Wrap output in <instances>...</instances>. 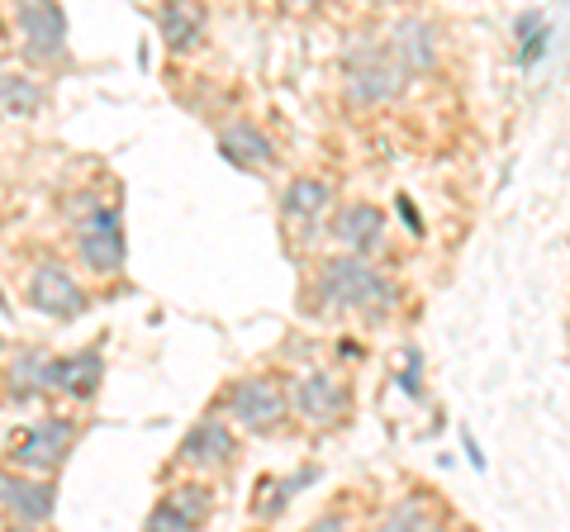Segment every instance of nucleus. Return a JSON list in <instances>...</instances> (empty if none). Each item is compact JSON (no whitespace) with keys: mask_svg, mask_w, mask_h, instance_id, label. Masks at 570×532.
<instances>
[{"mask_svg":"<svg viewBox=\"0 0 570 532\" xmlns=\"http://www.w3.org/2000/svg\"><path fill=\"white\" fill-rule=\"evenodd\" d=\"M314 295L324 309L371 314V318H385V309L395 305V286L366 257H352V253L324 257V266L314 272Z\"/></svg>","mask_w":570,"mask_h":532,"instance_id":"1","label":"nucleus"},{"mask_svg":"<svg viewBox=\"0 0 570 532\" xmlns=\"http://www.w3.org/2000/svg\"><path fill=\"white\" fill-rule=\"evenodd\" d=\"M343 77L352 105H390L404 96L409 72L395 62V52L381 39H352L343 52Z\"/></svg>","mask_w":570,"mask_h":532,"instance_id":"2","label":"nucleus"},{"mask_svg":"<svg viewBox=\"0 0 570 532\" xmlns=\"http://www.w3.org/2000/svg\"><path fill=\"white\" fill-rule=\"evenodd\" d=\"M77 447V423L71 418H39L29 423L24 437L10 447V466L33 481H52L62 471V461Z\"/></svg>","mask_w":570,"mask_h":532,"instance_id":"3","label":"nucleus"},{"mask_svg":"<svg viewBox=\"0 0 570 532\" xmlns=\"http://www.w3.org/2000/svg\"><path fill=\"white\" fill-rule=\"evenodd\" d=\"M224 410L247 433H276L285 423V410H291V395H285V385L276 376H253L228 390Z\"/></svg>","mask_w":570,"mask_h":532,"instance_id":"4","label":"nucleus"},{"mask_svg":"<svg viewBox=\"0 0 570 532\" xmlns=\"http://www.w3.org/2000/svg\"><path fill=\"white\" fill-rule=\"evenodd\" d=\"M124 219H119V209L115 205H96L91 209V219H81L77 228V257L86 272H96V276H115L124 272Z\"/></svg>","mask_w":570,"mask_h":532,"instance_id":"5","label":"nucleus"},{"mask_svg":"<svg viewBox=\"0 0 570 532\" xmlns=\"http://www.w3.org/2000/svg\"><path fill=\"white\" fill-rule=\"evenodd\" d=\"M29 305L39 314H48V318H81L86 314V290L62 262H39L33 276H29Z\"/></svg>","mask_w":570,"mask_h":532,"instance_id":"6","label":"nucleus"},{"mask_svg":"<svg viewBox=\"0 0 570 532\" xmlns=\"http://www.w3.org/2000/svg\"><path fill=\"white\" fill-rule=\"evenodd\" d=\"M0 504H6L10 519H14V523H24V528L48 523V519H52V509H58V485L10 471V475H0Z\"/></svg>","mask_w":570,"mask_h":532,"instance_id":"7","label":"nucleus"},{"mask_svg":"<svg viewBox=\"0 0 570 532\" xmlns=\"http://www.w3.org/2000/svg\"><path fill=\"white\" fill-rule=\"evenodd\" d=\"M14 29H20V39H24V58L29 62L62 58L67 14L58 6H20V14H14Z\"/></svg>","mask_w":570,"mask_h":532,"instance_id":"8","label":"nucleus"},{"mask_svg":"<svg viewBox=\"0 0 570 532\" xmlns=\"http://www.w3.org/2000/svg\"><path fill=\"white\" fill-rule=\"evenodd\" d=\"M234 452H238V437L224 418H200L181 437V466H190V471H219L234 461Z\"/></svg>","mask_w":570,"mask_h":532,"instance_id":"9","label":"nucleus"},{"mask_svg":"<svg viewBox=\"0 0 570 532\" xmlns=\"http://www.w3.org/2000/svg\"><path fill=\"white\" fill-rule=\"evenodd\" d=\"M328 228L352 257H371L381 247V238H385V215L376 205H366V200H352V205L337 209Z\"/></svg>","mask_w":570,"mask_h":532,"instance_id":"10","label":"nucleus"},{"mask_svg":"<svg viewBox=\"0 0 570 532\" xmlns=\"http://www.w3.org/2000/svg\"><path fill=\"white\" fill-rule=\"evenodd\" d=\"M100 385V352L86 347V352H71V357H48L43 371V390L52 395H71V400H91Z\"/></svg>","mask_w":570,"mask_h":532,"instance_id":"11","label":"nucleus"},{"mask_svg":"<svg viewBox=\"0 0 570 532\" xmlns=\"http://www.w3.org/2000/svg\"><path fill=\"white\" fill-rule=\"evenodd\" d=\"M347 404H352L347 385L337 376H328V371H309V376L295 385V410L309 423H337L347 414Z\"/></svg>","mask_w":570,"mask_h":532,"instance_id":"12","label":"nucleus"},{"mask_svg":"<svg viewBox=\"0 0 570 532\" xmlns=\"http://www.w3.org/2000/svg\"><path fill=\"white\" fill-rule=\"evenodd\" d=\"M219 152L228 157L234 167H247V171H266L276 162V144L266 138L253 119H234L219 129Z\"/></svg>","mask_w":570,"mask_h":532,"instance_id":"13","label":"nucleus"},{"mask_svg":"<svg viewBox=\"0 0 570 532\" xmlns=\"http://www.w3.org/2000/svg\"><path fill=\"white\" fill-rule=\"evenodd\" d=\"M390 52H395V62L404 72H428V67L438 62V29L409 14V20L390 29Z\"/></svg>","mask_w":570,"mask_h":532,"instance_id":"14","label":"nucleus"},{"mask_svg":"<svg viewBox=\"0 0 570 532\" xmlns=\"http://www.w3.org/2000/svg\"><path fill=\"white\" fill-rule=\"evenodd\" d=\"M328 200H333V186L324 176H295L281 195V215L285 219H318L328 209Z\"/></svg>","mask_w":570,"mask_h":532,"instance_id":"15","label":"nucleus"},{"mask_svg":"<svg viewBox=\"0 0 570 532\" xmlns=\"http://www.w3.org/2000/svg\"><path fill=\"white\" fill-rule=\"evenodd\" d=\"M157 24H163L167 48L190 52L195 43H200V33H205V10L200 6H167L163 14H157Z\"/></svg>","mask_w":570,"mask_h":532,"instance_id":"16","label":"nucleus"},{"mask_svg":"<svg viewBox=\"0 0 570 532\" xmlns=\"http://www.w3.org/2000/svg\"><path fill=\"white\" fill-rule=\"evenodd\" d=\"M43 86L33 81V77H20V72H0V110L6 115H20V119H29V115H39L43 110Z\"/></svg>","mask_w":570,"mask_h":532,"instance_id":"17","label":"nucleus"},{"mask_svg":"<svg viewBox=\"0 0 570 532\" xmlns=\"http://www.w3.org/2000/svg\"><path fill=\"white\" fill-rule=\"evenodd\" d=\"M43 371H48V352L43 347H24L20 362H14L10 371V400H33L43 390Z\"/></svg>","mask_w":570,"mask_h":532,"instance_id":"18","label":"nucleus"},{"mask_svg":"<svg viewBox=\"0 0 570 532\" xmlns=\"http://www.w3.org/2000/svg\"><path fill=\"white\" fill-rule=\"evenodd\" d=\"M163 504L176 513V519H186L190 528H200L209 513H214V494H209V485H195V481H190V485H176Z\"/></svg>","mask_w":570,"mask_h":532,"instance_id":"19","label":"nucleus"},{"mask_svg":"<svg viewBox=\"0 0 570 532\" xmlns=\"http://www.w3.org/2000/svg\"><path fill=\"white\" fill-rule=\"evenodd\" d=\"M428 523H433V509H428L419 494L414 500H400V504H390L385 509V519L371 528V532H423Z\"/></svg>","mask_w":570,"mask_h":532,"instance_id":"20","label":"nucleus"},{"mask_svg":"<svg viewBox=\"0 0 570 532\" xmlns=\"http://www.w3.org/2000/svg\"><path fill=\"white\" fill-rule=\"evenodd\" d=\"M142 532H195V528H190L186 519H176L167 504H157V509L148 513V523H142Z\"/></svg>","mask_w":570,"mask_h":532,"instance_id":"21","label":"nucleus"},{"mask_svg":"<svg viewBox=\"0 0 570 532\" xmlns=\"http://www.w3.org/2000/svg\"><path fill=\"white\" fill-rule=\"evenodd\" d=\"M305 532H347V519L343 513H324V519H314Z\"/></svg>","mask_w":570,"mask_h":532,"instance_id":"22","label":"nucleus"},{"mask_svg":"<svg viewBox=\"0 0 570 532\" xmlns=\"http://www.w3.org/2000/svg\"><path fill=\"white\" fill-rule=\"evenodd\" d=\"M400 215H404V224H409V228H414V234H423V219H419V209H414V205H409V200H400Z\"/></svg>","mask_w":570,"mask_h":532,"instance_id":"23","label":"nucleus"},{"mask_svg":"<svg viewBox=\"0 0 570 532\" xmlns=\"http://www.w3.org/2000/svg\"><path fill=\"white\" fill-rule=\"evenodd\" d=\"M423 532H448V528H442V523H438V519H433V523H428V528H423Z\"/></svg>","mask_w":570,"mask_h":532,"instance_id":"24","label":"nucleus"},{"mask_svg":"<svg viewBox=\"0 0 570 532\" xmlns=\"http://www.w3.org/2000/svg\"><path fill=\"white\" fill-rule=\"evenodd\" d=\"M10 532H33V528H24V523H14V528H10Z\"/></svg>","mask_w":570,"mask_h":532,"instance_id":"25","label":"nucleus"}]
</instances>
